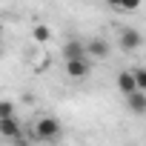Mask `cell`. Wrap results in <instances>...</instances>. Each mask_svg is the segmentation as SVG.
<instances>
[{
    "instance_id": "obj_8",
    "label": "cell",
    "mask_w": 146,
    "mask_h": 146,
    "mask_svg": "<svg viewBox=\"0 0 146 146\" xmlns=\"http://www.w3.org/2000/svg\"><path fill=\"white\" fill-rule=\"evenodd\" d=\"M117 89H120L123 95H129V92L137 89V83H135V78H132V72H120V75H117Z\"/></svg>"
},
{
    "instance_id": "obj_1",
    "label": "cell",
    "mask_w": 146,
    "mask_h": 146,
    "mask_svg": "<svg viewBox=\"0 0 146 146\" xmlns=\"http://www.w3.org/2000/svg\"><path fill=\"white\" fill-rule=\"evenodd\" d=\"M60 132H63V126H60L57 117H40V120L35 123V137H37V140L54 143V140H60Z\"/></svg>"
},
{
    "instance_id": "obj_4",
    "label": "cell",
    "mask_w": 146,
    "mask_h": 146,
    "mask_svg": "<svg viewBox=\"0 0 146 146\" xmlns=\"http://www.w3.org/2000/svg\"><path fill=\"white\" fill-rule=\"evenodd\" d=\"M66 75L72 80H83L89 75V57H72V60H66Z\"/></svg>"
},
{
    "instance_id": "obj_5",
    "label": "cell",
    "mask_w": 146,
    "mask_h": 146,
    "mask_svg": "<svg viewBox=\"0 0 146 146\" xmlns=\"http://www.w3.org/2000/svg\"><path fill=\"white\" fill-rule=\"evenodd\" d=\"M0 135L9 137V140H23V132H20V120L15 115L9 117H0Z\"/></svg>"
},
{
    "instance_id": "obj_14",
    "label": "cell",
    "mask_w": 146,
    "mask_h": 146,
    "mask_svg": "<svg viewBox=\"0 0 146 146\" xmlns=\"http://www.w3.org/2000/svg\"><path fill=\"white\" fill-rule=\"evenodd\" d=\"M0 57H3V40H0Z\"/></svg>"
},
{
    "instance_id": "obj_2",
    "label": "cell",
    "mask_w": 146,
    "mask_h": 146,
    "mask_svg": "<svg viewBox=\"0 0 146 146\" xmlns=\"http://www.w3.org/2000/svg\"><path fill=\"white\" fill-rule=\"evenodd\" d=\"M112 54V43L106 37H92L86 40V57H95V60H106Z\"/></svg>"
},
{
    "instance_id": "obj_11",
    "label": "cell",
    "mask_w": 146,
    "mask_h": 146,
    "mask_svg": "<svg viewBox=\"0 0 146 146\" xmlns=\"http://www.w3.org/2000/svg\"><path fill=\"white\" fill-rule=\"evenodd\" d=\"M137 9H140V0H120L117 12H137Z\"/></svg>"
},
{
    "instance_id": "obj_12",
    "label": "cell",
    "mask_w": 146,
    "mask_h": 146,
    "mask_svg": "<svg viewBox=\"0 0 146 146\" xmlns=\"http://www.w3.org/2000/svg\"><path fill=\"white\" fill-rule=\"evenodd\" d=\"M15 115V100H0V117Z\"/></svg>"
},
{
    "instance_id": "obj_10",
    "label": "cell",
    "mask_w": 146,
    "mask_h": 146,
    "mask_svg": "<svg viewBox=\"0 0 146 146\" xmlns=\"http://www.w3.org/2000/svg\"><path fill=\"white\" fill-rule=\"evenodd\" d=\"M132 78H135L137 89H146V69H132Z\"/></svg>"
},
{
    "instance_id": "obj_6",
    "label": "cell",
    "mask_w": 146,
    "mask_h": 146,
    "mask_svg": "<svg viewBox=\"0 0 146 146\" xmlns=\"http://www.w3.org/2000/svg\"><path fill=\"white\" fill-rule=\"evenodd\" d=\"M60 54H63V60H72V57H86V43H83V40H78V37H69V40L63 43Z\"/></svg>"
},
{
    "instance_id": "obj_13",
    "label": "cell",
    "mask_w": 146,
    "mask_h": 146,
    "mask_svg": "<svg viewBox=\"0 0 146 146\" xmlns=\"http://www.w3.org/2000/svg\"><path fill=\"white\" fill-rule=\"evenodd\" d=\"M106 3H109V6H112V9H115V12H117V9H120V0H106Z\"/></svg>"
},
{
    "instance_id": "obj_9",
    "label": "cell",
    "mask_w": 146,
    "mask_h": 146,
    "mask_svg": "<svg viewBox=\"0 0 146 146\" xmlns=\"http://www.w3.org/2000/svg\"><path fill=\"white\" fill-rule=\"evenodd\" d=\"M32 40H37V43H49V40H52V29L43 26V23H37V26L32 29Z\"/></svg>"
},
{
    "instance_id": "obj_7",
    "label": "cell",
    "mask_w": 146,
    "mask_h": 146,
    "mask_svg": "<svg viewBox=\"0 0 146 146\" xmlns=\"http://www.w3.org/2000/svg\"><path fill=\"white\" fill-rule=\"evenodd\" d=\"M123 98H126V103H129V109L135 115H146V89H135V92H129Z\"/></svg>"
},
{
    "instance_id": "obj_3",
    "label": "cell",
    "mask_w": 146,
    "mask_h": 146,
    "mask_svg": "<svg viewBox=\"0 0 146 146\" xmlns=\"http://www.w3.org/2000/svg\"><path fill=\"white\" fill-rule=\"evenodd\" d=\"M117 43H120V49L123 52H137L140 49V43H143V37H140V32L137 29H120V37H117Z\"/></svg>"
}]
</instances>
